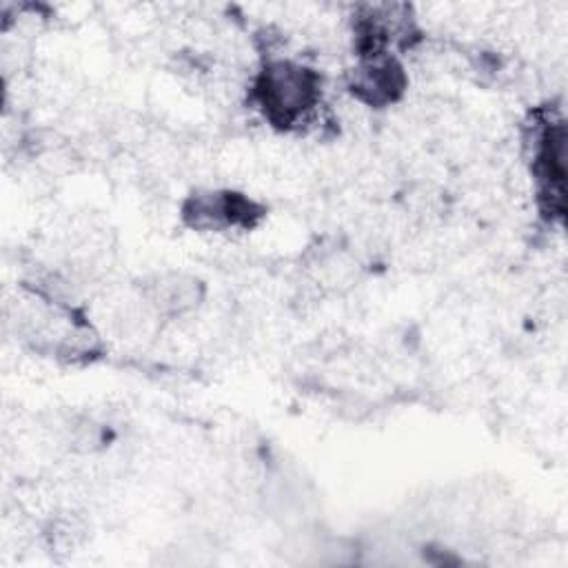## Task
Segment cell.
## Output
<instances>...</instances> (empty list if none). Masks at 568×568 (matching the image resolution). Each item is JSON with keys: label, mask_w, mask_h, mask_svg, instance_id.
I'll return each mask as SVG.
<instances>
[{"label": "cell", "mask_w": 568, "mask_h": 568, "mask_svg": "<svg viewBox=\"0 0 568 568\" xmlns=\"http://www.w3.org/2000/svg\"><path fill=\"white\" fill-rule=\"evenodd\" d=\"M324 91V73L286 53L262 55L246 84L248 104L277 133L311 131L326 106Z\"/></svg>", "instance_id": "cell-1"}, {"label": "cell", "mask_w": 568, "mask_h": 568, "mask_svg": "<svg viewBox=\"0 0 568 568\" xmlns=\"http://www.w3.org/2000/svg\"><path fill=\"white\" fill-rule=\"evenodd\" d=\"M524 153L537 206L550 222L566 213V124L552 109H537L524 126Z\"/></svg>", "instance_id": "cell-2"}, {"label": "cell", "mask_w": 568, "mask_h": 568, "mask_svg": "<svg viewBox=\"0 0 568 568\" xmlns=\"http://www.w3.org/2000/svg\"><path fill=\"white\" fill-rule=\"evenodd\" d=\"M264 215V204L229 186H197L180 204L182 222L195 233L251 231Z\"/></svg>", "instance_id": "cell-3"}, {"label": "cell", "mask_w": 568, "mask_h": 568, "mask_svg": "<svg viewBox=\"0 0 568 568\" xmlns=\"http://www.w3.org/2000/svg\"><path fill=\"white\" fill-rule=\"evenodd\" d=\"M344 89L355 104L382 111L404 100L408 71L402 58L393 53L355 55V62L344 73Z\"/></svg>", "instance_id": "cell-4"}, {"label": "cell", "mask_w": 568, "mask_h": 568, "mask_svg": "<svg viewBox=\"0 0 568 568\" xmlns=\"http://www.w3.org/2000/svg\"><path fill=\"white\" fill-rule=\"evenodd\" d=\"M133 293L160 322H178L195 315L206 300V284L186 271H155L133 284Z\"/></svg>", "instance_id": "cell-5"}]
</instances>
